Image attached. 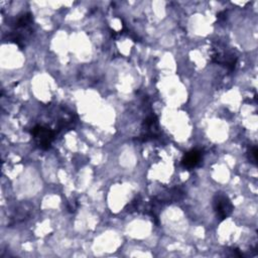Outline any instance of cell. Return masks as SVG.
<instances>
[{"instance_id": "cell-1", "label": "cell", "mask_w": 258, "mask_h": 258, "mask_svg": "<svg viewBox=\"0 0 258 258\" xmlns=\"http://www.w3.org/2000/svg\"><path fill=\"white\" fill-rule=\"evenodd\" d=\"M32 23L33 18L30 13H23L19 15L14 22V27L11 31L9 39L17 43L18 46L22 47L24 40H26L32 32Z\"/></svg>"}, {"instance_id": "cell-2", "label": "cell", "mask_w": 258, "mask_h": 258, "mask_svg": "<svg viewBox=\"0 0 258 258\" xmlns=\"http://www.w3.org/2000/svg\"><path fill=\"white\" fill-rule=\"evenodd\" d=\"M211 57L213 61L225 67L229 71L235 69L237 62V54L225 43L218 42L212 48Z\"/></svg>"}, {"instance_id": "cell-3", "label": "cell", "mask_w": 258, "mask_h": 258, "mask_svg": "<svg viewBox=\"0 0 258 258\" xmlns=\"http://www.w3.org/2000/svg\"><path fill=\"white\" fill-rule=\"evenodd\" d=\"M213 207L220 221L230 217L233 213L234 206L229 197L223 192H217L213 198Z\"/></svg>"}, {"instance_id": "cell-4", "label": "cell", "mask_w": 258, "mask_h": 258, "mask_svg": "<svg viewBox=\"0 0 258 258\" xmlns=\"http://www.w3.org/2000/svg\"><path fill=\"white\" fill-rule=\"evenodd\" d=\"M31 135L34 138L37 146L43 150L50 147V144L54 138L53 130L42 125L34 126L31 130Z\"/></svg>"}, {"instance_id": "cell-5", "label": "cell", "mask_w": 258, "mask_h": 258, "mask_svg": "<svg viewBox=\"0 0 258 258\" xmlns=\"http://www.w3.org/2000/svg\"><path fill=\"white\" fill-rule=\"evenodd\" d=\"M202 158H203L202 151L198 149H192L183 155L181 159V165L188 170L192 169L200 164V162L202 161Z\"/></svg>"}, {"instance_id": "cell-6", "label": "cell", "mask_w": 258, "mask_h": 258, "mask_svg": "<svg viewBox=\"0 0 258 258\" xmlns=\"http://www.w3.org/2000/svg\"><path fill=\"white\" fill-rule=\"evenodd\" d=\"M248 159L256 164L257 163V147L256 146H251L248 150Z\"/></svg>"}]
</instances>
